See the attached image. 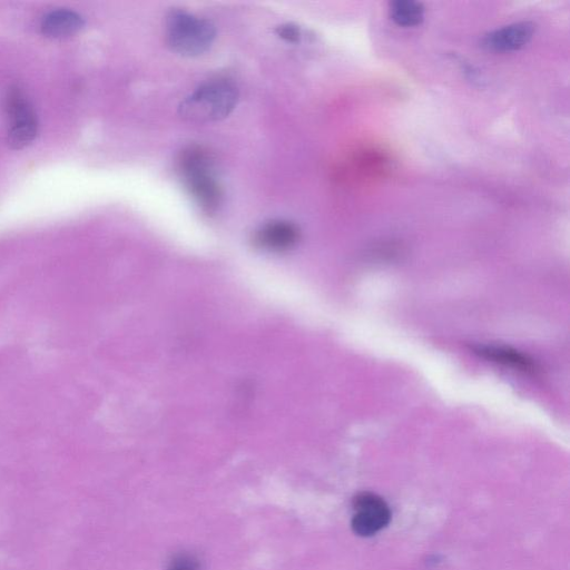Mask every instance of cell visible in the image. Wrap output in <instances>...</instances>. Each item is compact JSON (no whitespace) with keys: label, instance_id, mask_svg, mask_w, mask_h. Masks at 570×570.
<instances>
[{"label":"cell","instance_id":"cell-8","mask_svg":"<svg viewBox=\"0 0 570 570\" xmlns=\"http://www.w3.org/2000/svg\"><path fill=\"white\" fill-rule=\"evenodd\" d=\"M84 27L82 16L67 9H58L43 18L42 32L51 38L71 37Z\"/></svg>","mask_w":570,"mask_h":570},{"label":"cell","instance_id":"cell-9","mask_svg":"<svg viewBox=\"0 0 570 570\" xmlns=\"http://www.w3.org/2000/svg\"><path fill=\"white\" fill-rule=\"evenodd\" d=\"M475 350L478 355L501 363V365L514 367L526 372L537 371L536 363L516 350L500 347H478Z\"/></svg>","mask_w":570,"mask_h":570},{"label":"cell","instance_id":"cell-10","mask_svg":"<svg viewBox=\"0 0 570 570\" xmlns=\"http://www.w3.org/2000/svg\"><path fill=\"white\" fill-rule=\"evenodd\" d=\"M390 17L402 27H415L424 21L425 7L415 0H397L390 4Z\"/></svg>","mask_w":570,"mask_h":570},{"label":"cell","instance_id":"cell-6","mask_svg":"<svg viewBox=\"0 0 570 570\" xmlns=\"http://www.w3.org/2000/svg\"><path fill=\"white\" fill-rule=\"evenodd\" d=\"M535 34V25L529 22L515 23L496 29L484 38L489 51L513 52L527 45Z\"/></svg>","mask_w":570,"mask_h":570},{"label":"cell","instance_id":"cell-2","mask_svg":"<svg viewBox=\"0 0 570 570\" xmlns=\"http://www.w3.org/2000/svg\"><path fill=\"white\" fill-rule=\"evenodd\" d=\"M180 171L186 189L201 210L208 214L218 211L222 202V191L212 174L209 154L201 147H189L180 157Z\"/></svg>","mask_w":570,"mask_h":570},{"label":"cell","instance_id":"cell-11","mask_svg":"<svg viewBox=\"0 0 570 570\" xmlns=\"http://www.w3.org/2000/svg\"><path fill=\"white\" fill-rule=\"evenodd\" d=\"M167 570H201V565L194 556L180 555L173 559Z\"/></svg>","mask_w":570,"mask_h":570},{"label":"cell","instance_id":"cell-3","mask_svg":"<svg viewBox=\"0 0 570 570\" xmlns=\"http://www.w3.org/2000/svg\"><path fill=\"white\" fill-rule=\"evenodd\" d=\"M166 41L175 53L183 56H198L212 46L215 26L198 16L181 9L166 17Z\"/></svg>","mask_w":570,"mask_h":570},{"label":"cell","instance_id":"cell-5","mask_svg":"<svg viewBox=\"0 0 570 570\" xmlns=\"http://www.w3.org/2000/svg\"><path fill=\"white\" fill-rule=\"evenodd\" d=\"M7 111L11 119L8 143L12 149H24L34 141L38 132V122L33 107L25 95L15 88L9 92Z\"/></svg>","mask_w":570,"mask_h":570},{"label":"cell","instance_id":"cell-4","mask_svg":"<svg viewBox=\"0 0 570 570\" xmlns=\"http://www.w3.org/2000/svg\"><path fill=\"white\" fill-rule=\"evenodd\" d=\"M352 505L355 515L351 527L360 537L375 536L391 522V510L386 501L377 494L369 491L360 493L353 498Z\"/></svg>","mask_w":570,"mask_h":570},{"label":"cell","instance_id":"cell-1","mask_svg":"<svg viewBox=\"0 0 570 570\" xmlns=\"http://www.w3.org/2000/svg\"><path fill=\"white\" fill-rule=\"evenodd\" d=\"M238 88L228 81H211L186 97L179 107L183 120L191 123H212L224 120L237 107Z\"/></svg>","mask_w":570,"mask_h":570},{"label":"cell","instance_id":"cell-7","mask_svg":"<svg viewBox=\"0 0 570 570\" xmlns=\"http://www.w3.org/2000/svg\"><path fill=\"white\" fill-rule=\"evenodd\" d=\"M299 237L300 231L296 224L278 220L262 226L257 234V243L268 250L283 251L292 248Z\"/></svg>","mask_w":570,"mask_h":570},{"label":"cell","instance_id":"cell-12","mask_svg":"<svg viewBox=\"0 0 570 570\" xmlns=\"http://www.w3.org/2000/svg\"><path fill=\"white\" fill-rule=\"evenodd\" d=\"M277 35L288 43H298L301 38V31L297 25L284 24L277 28L275 31Z\"/></svg>","mask_w":570,"mask_h":570}]
</instances>
